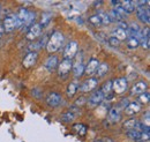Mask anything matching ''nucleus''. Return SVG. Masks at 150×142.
Masks as SVG:
<instances>
[{
    "mask_svg": "<svg viewBox=\"0 0 150 142\" xmlns=\"http://www.w3.org/2000/svg\"><path fill=\"white\" fill-rule=\"evenodd\" d=\"M2 28L6 33H12L14 29H16V18L15 15H9L4 20Z\"/></svg>",
    "mask_w": 150,
    "mask_h": 142,
    "instance_id": "0eeeda50",
    "label": "nucleus"
},
{
    "mask_svg": "<svg viewBox=\"0 0 150 142\" xmlns=\"http://www.w3.org/2000/svg\"><path fill=\"white\" fill-rule=\"evenodd\" d=\"M127 136L131 138L135 141H141V133L137 132L136 129H132V131H127Z\"/></svg>",
    "mask_w": 150,
    "mask_h": 142,
    "instance_id": "393cba45",
    "label": "nucleus"
},
{
    "mask_svg": "<svg viewBox=\"0 0 150 142\" xmlns=\"http://www.w3.org/2000/svg\"><path fill=\"white\" fill-rule=\"evenodd\" d=\"M140 30H141V29H140V27H139L137 23H132V24H129V26L127 27V30H126V33H127V38H128V37H136V35L139 34Z\"/></svg>",
    "mask_w": 150,
    "mask_h": 142,
    "instance_id": "6ab92c4d",
    "label": "nucleus"
},
{
    "mask_svg": "<svg viewBox=\"0 0 150 142\" xmlns=\"http://www.w3.org/2000/svg\"><path fill=\"white\" fill-rule=\"evenodd\" d=\"M104 99H105V98H104L103 92H102L100 90H96L94 94L91 95V97L89 98L88 103H89L91 107H97V105H99Z\"/></svg>",
    "mask_w": 150,
    "mask_h": 142,
    "instance_id": "1a4fd4ad",
    "label": "nucleus"
},
{
    "mask_svg": "<svg viewBox=\"0 0 150 142\" xmlns=\"http://www.w3.org/2000/svg\"><path fill=\"white\" fill-rule=\"evenodd\" d=\"M58 62H59V60H58V58H57L56 55H50V57L46 59L44 66H45L49 71H53L57 66H58Z\"/></svg>",
    "mask_w": 150,
    "mask_h": 142,
    "instance_id": "f3484780",
    "label": "nucleus"
},
{
    "mask_svg": "<svg viewBox=\"0 0 150 142\" xmlns=\"http://www.w3.org/2000/svg\"><path fill=\"white\" fill-rule=\"evenodd\" d=\"M28 15H29V11L28 9H25V8H21L20 9L18 15H15V18H16V29L21 28L22 26H24L27 23Z\"/></svg>",
    "mask_w": 150,
    "mask_h": 142,
    "instance_id": "6e6552de",
    "label": "nucleus"
},
{
    "mask_svg": "<svg viewBox=\"0 0 150 142\" xmlns=\"http://www.w3.org/2000/svg\"><path fill=\"white\" fill-rule=\"evenodd\" d=\"M109 71V66H108V64H105V62H100L99 65H98V68H97V71H96V75L98 76V77H102V76H104L106 73Z\"/></svg>",
    "mask_w": 150,
    "mask_h": 142,
    "instance_id": "5701e85b",
    "label": "nucleus"
},
{
    "mask_svg": "<svg viewBox=\"0 0 150 142\" xmlns=\"http://www.w3.org/2000/svg\"><path fill=\"white\" fill-rule=\"evenodd\" d=\"M146 90H147V83L143 82V81H140V82H137L136 84L133 86L131 94L132 95H141V94L146 92Z\"/></svg>",
    "mask_w": 150,
    "mask_h": 142,
    "instance_id": "2eb2a0df",
    "label": "nucleus"
},
{
    "mask_svg": "<svg viewBox=\"0 0 150 142\" xmlns=\"http://www.w3.org/2000/svg\"><path fill=\"white\" fill-rule=\"evenodd\" d=\"M89 22H90L94 27H98V26L102 24L100 18H98V15H93V16H90V18H89Z\"/></svg>",
    "mask_w": 150,
    "mask_h": 142,
    "instance_id": "72a5a7b5",
    "label": "nucleus"
},
{
    "mask_svg": "<svg viewBox=\"0 0 150 142\" xmlns=\"http://www.w3.org/2000/svg\"><path fill=\"white\" fill-rule=\"evenodd\" d=\"M72 67H73V61H72L71 59H64V60L59 64L58 73H59V75H60L61 77H64V76H66V75L71 72Z\"/></svg>",
    "mask_w": 150,
    "mask_h": 142,
    "instance_id": "20e7f679",
    "label": "nucleus"
},
{
    "mask_svg": "<svg viewBox=\"0 0 150 142\" xmlns=\"http://www.w3.org/2000/svg\"><path fill=\"white\" fill-rule=\"evenodd\" d=\"M136 14L137 18L146 24H149L150 18H149V7H143V6H136Z\"/></svg>",
    "mask_w": 150,
    "mask_h": 142,
    "instance_id": "39448f33",
    "label": "nucleus"
},
{
    "mask_svg": "<svg viewBox=\"0 0 150 142\" xmlns=\"http://www.w3.org/2000/svg\"><path fill=\"white\" fill-rule=\"evenodd\" d=\"M98 84V79L97 77H89L88 80L83 81V83L77 88L81 92H89L91 90H94Z\"/></svg>",
    "mask_w": 150,
    "mask_h": 142,
    "instance_id": "f03ea898",
    "label": "nucleus"
},
{
    "mask_svg": "<svg viewBox=\"0 0 150 142\" xmlns=\"http://www.w3.org/2000/svg\"><path fill=\"white\" fill-rule=\"evenodd\" d=\"M77 53V43L76 42H69L66 48H65V52H64V57L65 59H73Z\"/></svg>",
    "mask_w": 150,
    "mask_h": 142,
    "instance_id": "423d86ee",
    "label": "nucleus"
},
{
    "mask_svg": "<svg viewBox=\"0 0 150 142\" xmlns=\"http://www.w3.org/2000/svg\"><path fill=\"white\" fill-rule=\"evenodd\" d=\"M37 58H38L37 52H29V53L24 57V59H23V66H24L25 68L33 67V66L36 64Z\"/></svg>",
    "mask_w": 150,
    "mask_h": 142,
    "instance_id": "9b49d317",
    "label": "nucleus"
},
{
    "mask_svg": "<svg viewBox=\"0 0 150 142\" xmlns=\"http://www.w3.org/2000/svg\"><path fill=\"white\" fill-rule=\"evenodd\" d=\"M134 129H136L137 132H140V133H143V132H149L150 128L149 126H147L146 124H143V123H140V121H137L136 125H135V128Z\"/></svg>",
    "mask_w": 150,
    "mask_h": 142,
    "instance_id": "c85d7f7f",
    "label": "nucleus"
},
{
    "mask_svg": "<svg viewBox=\"0 0 150 142\" xmlns=\"http://www.w3.org/2000/svg\"><path fill=\"white\" fill-rule=\"evenodd\" d=\"M100 91L103 92L104 98L106 97V98L111 99L112 98V95H111V92H112V81H108L106 83H104L102 89H100Z\"/></svg>",
    "mask_w": 150,
    "mask_h": 142,
    "instance_id": "a211bd4d",
    "label": "nucleus"
},
{
    "mask_svg": "<svg viewBox=\"0 0 150 142\" xmlns=\"http://www.w3.org/2000/svg\"><path fill=\"white\" fill-rule=\"evenodd\" d=\"M61 96L58 94V92H51L49 96H47V98H46V103H47V105L51 107H57L60 105V103H61Z\"/></svg>",
    "mask_w": 150,
    "mask_h": 142,
    "instance_id": "9d476101",
    "label": "nucleus"
},
{
    "mask_svg": "<svg viewBox=\"0 0 150 142\" xmlns=\"http://www.w3.org/2000/svg\"><path fill=\"white\" fill-rule=\"evenodd\" d=\"M120 6H121L122 9L126 12V14L133 13V12L136 9L135 1H131V0H127V1H120Z\"/></svg>",
    "mask_w": 150,
    "mask_h": 142,
    "instance_id": "dca6fc26",
    "label": "nucleus"
},
{
    "mask_svg": "<svg viewBox=\"0 0 150 142\" xmlns=\"http://www.w3.org/2000/svg\"><path fill=\"white\" fill-rule=\"evenodd\" d=\"M140 110H141V105L137 102H132L125 107V113L127 116H134L137 112H140Z\"/></svg>",
    "mask_w": 150,
    "mask_h": 142,
    "instance_id": "ddd939ff",
    "label": "nucleus"
},
{
    "mask_svg": "<svg viewBox=\"0 0 150 142\" xmlns=\"http://www.w3.org/2000/svg\"><path fill=\"white\" fill-rule=\"evenodd\" d=\"M139 142H142V141H139Z\"/></svg>",
    "mask_w": 150,
    "mask_h": 142,
    "instance_id": "ea45409f",
    "label": "nucleus"
},
{
    "mask_svg": "<svg viewBox=\"0 0 150 142\" xmlns=\"http://www.w3.org/2000/svg\"><path fill=\"white\" fill-rule=\"evenodd\" d=\"M35 18H36V14L34 13V12H29V15H28V20H27V27H31V26H34V21H35Z\"/></svg>",
    "mask_w": 150,
    "mask_h": 142,
    "instance_id": "473e14b6",
    "label": "nucleus"
},
{
    "mask_svg": "<svg viewBox=\"0 0 150 142\" xmlns=\"http://www.w3.org/2000/svg\"><path fill=\"white\" fill-rule=\"evenodd\" d=\"M77 86L75 84V83H71L69 86H68V88H67V95L69 96V97H73L75 95V92L77 91Z\"/></svg>",
    "mask_w": 150,
    "mask_h": 142,
    "instance_id": "2f4dec72",
    "label": "nucleus"
},
{
    "mask_svg": "<svg viewBox=\"0 0 150 142\" xmlns=\"http://www.w3.org/2000/svg\"><path fill=\"white\" fill-rule=\"evenodd\" d=\"M109 118H110V120H111L112 123H117V121H119V120H120V118H121L120 110H119L118 107H112V109L110 110V112H109Z\"/></svg>",
    "mask_w": 150,
    "mask_h": 142,
    "instance_id": "aec40b11",
    "label": "nucleus"
},
{
    "mask_svg": "<svg viewBox=\"0 0 150 142\" xmlns=\"http://www.w3.org/2000/svg\"><path fill=\"white\" fill-rule=\"evenodd\" d=\"M139 99H140V102H141V103H148V102H149V92H148V91H146V92L141 94Z\"/></svg>",
    "mask_w": 150,
    "mask_h": 142,
    "instance_id": "f704fd0d",
    "label": "nucleus"
},
{
    "mask_svg": "<svg viewBox=\"0 0 150 142\" xmlns=\"http://www.w3.org/2000/svg\"><path fill=\"white\" fill-rule=\"evenodd\" d=\"M62 42H64V35L61 33H58L57 31L54 34H52V36L49 38V40L46 43V49H47L49 53H54V52H57L60 49Z\"/></svg>",
    "mask_w": 150,
    "mask_h": 142,
    "instance_id": "f257e3e1",
    "label": "nucleus"
},
{
    "mask_svg": "<svg viewBox=\"0 0 150 142\" xmlns=\"http://www.w3.org/2000/svg\"><path fill=\"white\" fill-rule=\"evenodd\" d=\"M98 65H99V61H98L97 59L93 58V59L88 62L87 67L84 68V73H87L88 75H94L95 73H96V71H97V68H98Z\"/></svg>",
    "mask_w": 150,
    "mask_h": 142,
    "instance_id": "4468645a",
    "label": "nucleus"
},
{
    "mask_svg": "<svg viewBox=\"0 0 150 142\" xmlns=\"http://www.w3.org/2000/svg\"><path fill=\"white\" fill-rule=\"evenodd\" d=\"M97 15H98V18H100L102 24H109V23H111V18L109 16V14H106L104 12H98Z\"/></svg>",
    "mask_w": 150,
    "mask_h": 142,
    "instance_id": "bb28decb",
    "label": "nucleus"
},
{
    "mask_svg": "<svg viewBox=\"0 0 150 142\" xmlns=\"http://www.w3.org/2000/svg\"><path fill=\"white\" fill-rule=\"evenodd\" d=\"M127 42H128L127 45H128L129 49H136V48L140 45V44H139V40H137L135 37H128V38H127Z\"/></svg>",
    "mask_w": 150,
    "mask_h": 142,
    "instance_id": "7c9ffc66",
    "label": "nucleus"
},
{
    "mask_svg": "<svg viewBox=\"0 0 150 142\" xmlns=\"http://www.w3.org/2000/svg\"><path fill=\"white\" fill-rule=\"evenodd\" d=\"M109 44H110L111 46L117 48V46H119V45H120V40H118L117 38H114L113 36H111V37L109 38Z\"/></svg>",
    "mask_w": 150,
    "mask_h": 142,
    "instance_id": "c9c22d12",
    "label": "nucleus"
},
{
    "mask_svg": "<svg viewBox=\"0 0 150 142\" xmlns=\"http://www.w3.org/2000/svg\"><path fill=\"white\" fill-rule=\"evenodd\" d=\"M40 31H42V28L39 24H34L29 28L28 33H27V39L29 40H34L35 38H37L38 36L40 35Z\"/></svg>",
    "mask_w": 150,
    "mask_h": 142,
    "instance_id": "f8f14e48",
    "label": "nucleus"
},
{
    "mask_svg": "<svg viewBox=\"0 0 150 142\" xmlns=\"http://www.w3.org/2000/svg\"><path fill=\"white\" fill-rule=\"evenodd\" d=\"M4 33H5V30H4V28H2V26L0 24V38L2 37V35H4Z\"/></svg>",
    "mask_w": 150,
    "mask_h": 142,
    "instance_id": "4c0bfd02",
    "label": "nucleus"
},
{
    "mask_svg": "<svg viewBox=\"0 0 150 142\" xmlns=\"http://www.w3.org/2000/svg\"><path fill=\"white\" fill-rule=\"evenodd\" d=\"M73 129H74L80 136L86 135V132H87V127L83 124H75L74 126H73Z\"/></svg>",
    "mask_w": 150,
    "mask_h": 142,
    "instance_id": "b1692460",
    "label": "nucleus"
},
{
    "mask_svg": "<svg viewBox=\"0 0 150 142\" xmlns=\"http://www.w3.org/2000/svg\"><path fill=\"white\" fill-rule=\"evenodd\" d=\"M95 142H103V141H100V140H96Z\"/></svg>",
    "mask_w": 150,
    "mask_h": 142,
    "instance_id": "58836bf2",
    "label": "nucleus"
},
{
    "mask_svg": "<svg viewBox=\"0 0 150 142\" xmlns=\"http://www.w3.org/2000/svg\"><path fill=\"white\" fill-rule=\"evenodd\" d=\"M127 27H128V24H127V23H125L124 21L119 22V26H118V28H121V29H124V30H127Z\"/></svg>",
    "mask_w": 150,
    "mask_h": 142,
    "instance_id": "e433bc0d",
    "label": "nucleus"
},
{
    "mask_svg": "<svg viewBox=\"0 0 150 142\" xmlns=\"http://www.w3.org/2000/svg\"><path fill=\"white\" fill-rule=\"evenodd\" d=\"M75 119V114L73 112H71V111H68V112H66V113H64L62 116H61V120L64 121V123H71V121H73Z\"/></svg>",
    "mask_w": 150,
    "mask_h": 142,
    "instance_id": "a878e982",
    "label": "nucleus"
},
{
    "mask_svg": "<svg viewBox=\"0 0 150 142\" xmlns=\"http://www.w3.org/2000/svg\"><path fill=\"white\" fill-rule=\"evenodd\" d=\"M136 123H137V120L134 119V118H132V119H129V120H126V121L124 123V128L127 129V131H132V129L135 128Z\"/></svg>",
    "mask_w": 150,
    "mask_h": 142,
    "instance_id": "cd10ccee",
    "label": "nucleus"
},
{
    "mask_svg": "<svg viewBox=\"0 0 150 142\" xmlns=\"http://www.w3.org/2000/svg\"><path fill=\"white\" fill-rule=\"evenodd\" d=\"M113 37L117 38L118 40H125V39H127V33H126V30L117 27V29L113 30Z\"/></svg>",
    "mask_w": 150,
    "mask_h": 142,
    "instance_id": "412c9836",
    "label": "nucleus"
},
{
    "mask_svg": "<svg viewBox=\"0 0 150 142\" xmlns=\"http://www.w3.org/2000/svg\"><path fill=\"white\" fill-rule=\"evenodd\" d=\"M72 68H73V72H74L75 77H81L83 75V73H84V66H83V64L81 61L80 62H76Z\"/></svg>",
    "mask_w": 150,
    "mask_h": 142,
    "instance_id": "4be33fe9",
    "label": "nucleus"
},
{
    "mask_svg": "<svg viewBox=\"0 0 150 142\" xmlns=\"http://www.w3.org/2000/svg\"><path fill=\"white\" fill-rule=\"evenodd\" d=\"M50 20H51V14L50 13H44L43 15H42V21H40V28L42 27H46L47 24H49V22H50Z\"/></svg>",
    "mask_w": 150,
    "mask_h": 142,
    "instance_id": "c756f323",
    "label": "nucleus"
},
{
    "mask_svg": "<svg viewBox=\"0 0 150 142\" xmlns=\"http://www.w3.org/2000/svg\"><path fill=\"white\" fill-rule=\"evenodd\" d=\"M112 90L115 94H124L127 90V80L121 77L112 81Z\"/></svg>",
    "mask_w": 150,
    "mask_h": 142,
    "instance_id": "7ed1b4c3",
    "label": "nucleus"
}]
</instances>
